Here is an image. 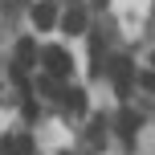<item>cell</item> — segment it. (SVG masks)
Returning <instances> with one entry per match:
<instances>
[{"instance_id": "cell-1", "label": "cell", "mask_w": 155, "mask_h": 155, "mask_svg": "<svg viewBox=\"0 0 155 155\" xmlns=\"http://www.w3.org/2000/svg\"><path fill=\"white\" fill-rule=\"evenodd\" d=\"M106 70H110V82H114L118 98H127V94H131V86H135V65H131V57H114Z\"/></svg>"}, {"instance_id": "cell-2", "label": "cell", "mask_w": 155, "mask_h": 155, "mask_svg": "<svg viewBox=\"0 0 155 155\" xmlns=\"http://www.w3.org/2000/svg\"><path fill=\"white\" fill-rule=\"evenodd\" d=\"M41 61H45V74L49 78H70V70H74V57L65 53L61 45H49L45 53H41Z\"/></svg>"}, {"instance_id": "cell-3", "label": "cell", "mask_w": 155, "mask_h": 155, "mask_svg": "<svg viewBox=\"0 0 155 155\" xmlns=\"http://www.w3.org/2000/svg\"><path fill=\"white\" fill-rule=\"evenodd\" d=\"M33 61H37V45H33V41L25 37L21 45H16V70H12V74H16V82H21V78H25V70H29Z\"/></svg>"}, {"instance_id": "cell-4", "label": "cell", "mask_w": 155, "mask_h": 155, "mask_svg": "<svg viewBox=\"0 0 155 155\" xmlns=\"http://www.w3.org/2000/svg\"><path fill=\"white\" fill-rule=\"evenodd\" d=\"M33 25H37V29H53V25H57V8H53V0L33 4Z\"/></svg>"}, {"instance_id": "cell-5", "label": "cell", "mask_w": 155, "mask_h": 155, "mask_svg": "<svg viewBox=\"0 0 155 155\" xmlns=\"http://www.w3.org/2000/svg\"><path fill=\"white\" fill-rule=\"evenodd\" d=\"M4 155H33V135H25V131L8 135L4 139Z\"/></svg>"}, {"instance_id": "cell-6", "label": "cell", "mask_w": 155, "mask_h": 155, "mask_svg": "<svg viewBox=\"0 0 155 155\" xmlns=\"http://www.w3.org/2000/svg\"><path fill=\"white\" fill-rule=\"evenodd\" d=\"M61 29L70 33V37H74V33H82V29H86V8L70 4V8H65V16H61Z\"/></svg>"}, {"instance_id": "cell-7", "label": "cell", "mask_w": 155, "mask_h": 155, "mask_svg": "<svg viewBox=\"0 0 155 155\" xmlns=\"http://www.w3.org/2000/svg\"><path fill=\"white\" fill-rule=\"evenodd\" d=\"M139 127H143V114H139V110H123V114H118V131H123V139H135Z\"/></svg>"}, {"instance_id": "cell-8", "label": "cell", "mask_w": 155, "mask_h": 155, "mask_svg": "<svg viewBox=\"0 0 155 155\" xmlns=\"http://www.w3.org/2000/svg\"><path fill=\"white\" fill-rule=\"evenodd\" d=\"M61 98H65V106H70L74 114H82V110H86V90H65Z\"/></svg>"}, {"instance_id": "cell-9", "label": "cell", "mask_w": 155, "mask_h": 155, "mask_svg": "<svg viewBox=\"0 0 155 155\" xmlns=\"http://www.w3.org/2000/svg\"><path fill=\"white\" fill-rule=\"evenodd\" d=\"M139 86H143V90H151V94H155V70H147V74H139Z\"/></svg>"}, {"instance_id": "cell-10", "label": "cell", "mask_w": 155, "mask_h": 155, "mask_svg": "<svg viewBox=\"0 0 155 155\" xmlns=\"http://www.w3.org/2000/svg\"><path fill=\"white\" fill-rule=\"evenodd\" d=\"M151 65H155V53H151Z\"/></svg>"}]
</instances>
